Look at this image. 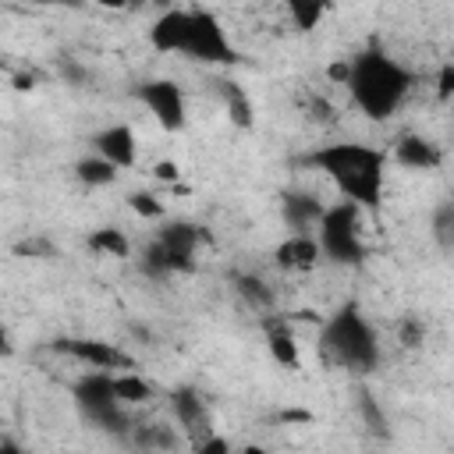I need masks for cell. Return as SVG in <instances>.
<instances>
[{"label": "cell", "instance_id": "1", "mask_svg": "<svg viewBox=\"0 0 454 454\" xmlns=\"http://www.w3.org/2000/svg\"><path fill=\"white\" fill-rule=\"evenodd\" d=\"M301 163L326 174L348 202L358 209H376L383 202L387 181V153L369 142H326L301 156Z\"/></svg>", "mask_w": 454, "mask_h": 454}, {"label": "cell", "instance_id": "2", "mask_svg": "<svg viewBox=\"0 0 454 454\" xmlns=\"http://www.w3.org/2000/svg\"><path fill=\"white\" fill-rule=\"evenodd\" d=\"M415 74L383 50H362L351 57L348 96L369 121H387L408 99Z\"/></svg>", "mask_w": 454, "mask_h": 454}, {"label": "cell", "instance_id": "3", "mask_svg": "<svg viewBox=\"0 0 454 454\" xmlns=\"http://www.w3.org/2000/svg\"><path fill=\"white\" fill-rule=\"evenodd\" d=\"M323 351L330 355L333 365L369 376L380 369L383 351H380V337L369 326V319L362 316V309L355 301L340 305L326 323H323Z\"/></svg>", "mask_w": 454, "mask_h": 454}, {"label": "cell", "instance_id": "4", "mask_svg": "<svg viewBox=\"0 0 454 454\" xmlns=\"http://www.w3.org/2000/svg\"><path fill=\"white\" fill-rule=\"evenodd\" d=\"M316 241L323 248V259H330L337 266H362L365 262L362 209L348 199L337 202V206H326V213L316 227Z\"/></svg>", "mask_w": 454, "mask_h": 454}, {"label": "cell", "instance_id": "5", "mask_svg": "<svg viewBox=\"0 0 454 454\" xmlns=\"http://www.w3.org/2000/svg\"><path fill=\"white\" fill-rule=\"evenodd\" d=\"M74 404L78 411L96 426V429H106V433H131V422L124 415V404L117 401V390H114V372H85L78 383H74Z\"/></svg>", "mask_w": 454, "mask_h": 454}, {"label": "cell", "instance_id": "6", "mask_svg": "<svg viewBox=\"0 0 454 454\" xmlns=\"http://www.w3.org/2000/svg\"><path fill=\"white\" fill-rule=\"evenodd\" d=\"M177 53H184L188 60H199V64H234L238 60L231 35L223 32L220 18L206 7H188V21H184Z\"/></svg>", "mask_w": 454, "mask_h": 454}, {"label": "cell", "instance_id": "7", "mask_svg": "<svg viewBox=\"0 0 454 454\" xmlns=\"http://www.w3.org/2000/svg\"><path fill=\"white\" fill-rule=\"evenodd\" d=\"M53 351L82 362L92 372H131L135 369V358L121 344L99 340V337H57Z\"/></svg>", "mask_w": 454, "mask_h": 454}, {"label": "cell", "instance_id": "8", "mask_svg": "<svg viewBox=\"0 0 454 454\" xmlns=\"http://www.w3.org/2000/svg\"><path fill=\"white\" fill-rule=\"evenodd\" d=\"M135 96L142 99V106L153 114V121L163 131L174 135L188 124V99H184V89L174 78H149L135 89Z\"/></svg>", "mask_w": 454, "mask_h": 454}, {"label": "cell", "instance_id": "9", "mask_svg": "<svg viewBox=\"0 0 454 454\" xmlns=\"http://www.w3.org/2000/svg\"><path fill=\"white\" fill-rule=\"evenodd\" d=\"M92 153L103 156L106 163H114L117 170H128L138 160V138H135L131 124H106L92 135Z\"/></svg>", "mask_w": 454, "mask_h": 454}, {"label": "cell", "instance_id": "10", "mask_svg": "<svg viewBox=\"0 0 454 454\" xmlns=\"http://www.w3.org/2000/svg\"><path fill=\"white\" fill-rule=\"evenodd\" d=\"M170 411H174V422H177L192 440L202 436V433H213L206 397H202L195 387H177V390H170Z\"/></svg>", "mask_w": 454, "mask_h": 454}, {"label": "cell", "instance_id": "11", "mask_svg": "<svg viewBox=\"0 0 454 454\" xmlns=\"http://www.w3.org/2000/svg\"><path fill=\"white\" fill-rule=\"evenodd\" d=\"M394 160H397V167L422 170V174H433L443 167V153L436 149V142H429L426 135H415V131H408L394 142Z\"/></svg>", "mask_w": 454, "mask_h": 454}, {"label": "cell", "instance_id": "12", "mask_svg": "<svg viewBox=\"0 0 454 454\" xmlns=\"http://www.w3.org/2000/svg\"><path fill=\"white\" fill-rule=\"evenodd\" d=\"M326 206L312 195V192H284L280 195V216L291 227V234H312V227H319Z\"/></svg>", "mask_w": 454, "mask_h": 454}, {"label": "cell", "instance_id": "13", "mask_svg": "<svg viewBox=\"0 0 454 454\" xmlns=\"http://www.w3.org/2000/svg\"><path fill=\"white\" fill-rule=\"evenodd\" d=\"M273 259H277V266L287 270V273H305V270H312V266L323 262V248H319L316 234H287V238L273 248Z\"/></svg>", "mask_w": 454, "mask_h": 454}, {"label": "cell", "instance_id": "14", "mask_svg": "<svg viewBox=\"0 0 454 454\" xmlns=\"http://www.w3.org/2000/svg\"><path fill=\"white\" fill-rule=\"evenodd\" d=\"M156 241L167 245L170 252L177 255H188V259H199V245L206 241V231L192 220H167L160 231H156Z\"/></svg>", "mask_w": 454, "mask_h": 454}, {"label": "cell", "instance_id": "15", "mask_svg": "<svg viewBox=\"0 0 454 454\" xmlns=\"http://www.w3.org/2000/svg\"><path fill=\"white\" fill-rule=\"evenodd\" d=\"M266 348H270V358L280 365V369H298L301 365V348H298V337L291 330V323L284 319H270L266 323Z\"/></svg>", "mask_w": 454, "mask_h": 454}, {"label": "cell", "instance_id": "16", "mask_svg": "<svg viewBox=\"0 0 454 454\" xmlns=\"http://www.w3.org/2000/svg\"><path fill=\"white\" fill-rule=\"evenodd\" d=\"M195 262L199 259H188V255H177V252H170L167 245H160L156 238L145 245V252H142V270L149 273V277H177V273H192L195 270Z\"/></svg>", "mask_w": 454, "mask_h": 454}, {"label": "cell", "instance_id": "17", "mask_svg": "<svg viewBox=\"0 0 454 454\" xmlns=\"http://www.w3.org/2000/svg\"><path fill=\"white\" fill-rule=\"evenodd\" d=\"M85 248L96 252V255H103V259H128L131 255V238L121 227L103 223V227H96V231L85 234Z\"/></svg>", "mask_w": 454, "mask_h": 454}, {"label": "cell", "instance_id": "18", "mask_svg": "<svg viewBox=\"0 0 454 454\" xmlns=\"http://www.w3.org/2000/svg\"><path fill=\"white\" fill-rule=\"evenodd\" d=\"M114 390H117V401L124 404V408H135V404H149L153 401V394H156V387L142 376V372H114Z\"/></svg>", "mask_w": 454, "mask_h": 454}, {"label": "cell", "instance_id": "19", "mask_svg": "<svg viewBox=\"0 0 454 454\" xmlns=\"http://www.w3.org/2000/svg\"><path fill=\"white\" fill-rule=\"evenodd\" d=\"M216 85H220V96H223V106H227L231 124H238V128L248 131L255 124V117H252V99L245 96V89L238 82H216Z\"/></svg>", "mask_w": 454, "mask_h": 454}, {"label": "cell", "instance_id": "20", "mask_svg": "<svg viewBox=\"0 0 454 454\" xmlns=\"http://www.w3.org/2000/svg\"><path fill=\"white\" fill-rule=\"evenodd\" d=\"M117 167L114 163H106L103 156H82L78 163H74V177L85 184V188H106V184H114L117 181Z\"/></svg>", "mask_w": 454, "mask_h": 454}, {"label": "cell", "instance_id": "21", "mask_svg": "<svg viewBox=\"0 0 454 454\" xmlns=\"http://www.w3.org/2000/svg\"><path fill=\"white\" fill-rule=\"evenodd\" d=\"M234 291H238L241 301H245L248 309H255V312L273 309V287H270L262 277H255V273H238V277H234Z\"/></svg>", "mask_w": 454, "mask_h": 454}, {"label": "cell", "instance_id": "22", "mask_svg": "<svg viewBox=\"0 0 454 454\" xmlns=\"http://www.w3.org/2000/svg\"><path fill=\"white\" fill-rule=\"evenodd\" d=\"M284 11H287V18L298 32H312L326 18V4H319V0H287Z\"/></svg>", "mask_w": 454, "mask_h": 454}, {"label": "cell", "instance_id": "23", "mask_svg": "<svg viewBox=\"0 0 454 454\" xmlns=\"http://www.w3.org/2000/svg\"><path fill=\"white\" fill-rule=\"evenodd\" d=\"M358 415H362V422H365V429H369L372 436H380V440L390 436V429H387V415H383L376 394H369L365 387L358 390Z\"/></svg>", "mask_w": 454, "mask_h": 454}, {"label": "cell", "instance_id": "24", "mask_svg": "<svg viewBox=\"0 0 454 454\" xmlns=\"http://www.w3.org/2000/svg\"><path fill=\"white\" fill-rule=\"evenodd\" d=\"M433 238H436L440 248L454 252V202H443L433 213Z\"/></svg>", "mask_w": 454, "mask_h": 454}, {"label": "cell", "instance_id": "25", "mask_svg": "<svg viewBox=\"0 0 454 454\" xmlns=\"http://www.w3.org/2000/svg\"><path fill=\"white\" fill-rule=\"evenodd\" d=\"M135 443L145 447V450H153V447L170 450V447H174V433H170L167 426H160V422H153V426H138V429H135Z\"/></svg>", "mask_w": 454, "mask_h": 454}, {"label": "cell", "instance_id": "26", "mask_svg": "<svg viewBox=\"0 0 454 454\" xmlns=\"http://www.w3.org/2000/svg\"><path fill=\"white\" fill-rule=\"evenodd\" d=\"M128 206H131L142 220H163V202H160L153 192H131V195H128Z\"/></svg>", "mask_w": 454, "mask_h": 454}, {"label": "cell", "instance_id": "27", "mask_svg": "<svg viewBox=\"0 0 454 454\" xmlns=\"http://www.w3.org/2000/svg\"><path fill=\"white\" fill-rule=\"evenodd\" d=\"M192 454H234L231 450V440L220 436V433H202L192 440Z\"/></svg>", "mask_w": 454, "mask_h": 454}, {"label": "cell", "instance_id": "28", "mask_svg": "<svg viewBox=\"0 0 454 454\" xmlns=\"http://www.w3.org/2000/svg\"><path fill=\"white\" fill-rule=\"evenodd\" d=\"M436 96L447 103V99H454V64H443L440 67V74H436Z\"/></svg>", "mask_w": 454, "mask_h": 454}, {"label": "cell", "instance_id": "29", "mask_svg": "<svg viewBox=\"0 0 454 454\" xmlns=\"http://www.w3.org/2000/svg\"><path fill=\"white\" fill-rule=\"evenodd\" d=\"M422 337H426V330H422L415 319H404V323H401V344H404V348L422 344Z\"/></svg>", "mask_w": 454, "mask_h": 454}, {"label": "cell", "instance_id": "30", "mask_svg": "<svg viewBox=\"0 0 454 454\" xmlns=\"http://www.w3.org/2000/svg\"><path fill=\"white\" fill-rule=\"evenodd\" d=\"M153 174H156L160 181H177V174H181V170H177V163H174V160H160V163L153 167Z\"/></svg>", "mask_w": 454, "mask_h": 454}, {"label": "cell", "instance_id": "31", "mask_svg": "<svg viewBox=\"0 0 454 454\" xmlns=\"http://www.w3.org/2000/svg\"><path fill=\"white\" fill-rule=\"evenodd\" d=\"M333 82H340V85H348V74H351V60H344V64H330V71H326Z\"/></svg>", "mask_w": 454, "mask_h": 454}, {"label": "cell", "instance_id": "32", "mask_svg": "<svg viewBox=\"0 0 454 454\" xmlns=\"http://www.w3.org/2000/svg\"><path fill=\"white\" fill-rule=\"evenodd\" d=\"M0 454H28V447H21L14 436H4L0 440Z\"/></svg>", "mask_w": 454, "mask_h": 454}, {"label": "cell", "instance_id": "33", "mask_svg": "<svg viewBox=\"0 0 454 454\" xmlns=\"http://www.w3.org/2000/svg\"><path fill=\"white\" fill-rule=\"evenodd\" d=\"M234 454H273L270 447H262V443H245L241 450H234Z\"/></svg>", "mask_w": 454, "mask_h": 454}]
</instances>
